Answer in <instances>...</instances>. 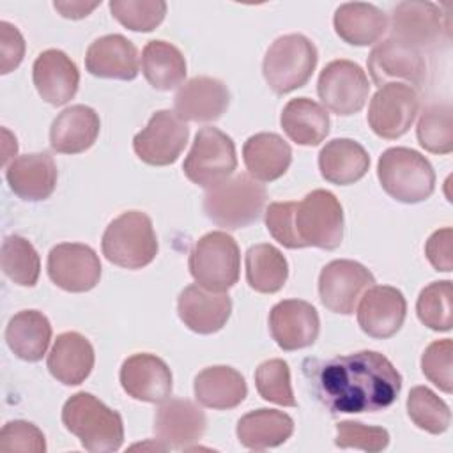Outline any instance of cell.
I'll list each match as a JSON object with an SVG mask.
<instances>
[{
	"label": "cell",
	"mask_w": 453,
	"mask_h": 453,
	"mask_svg": "<svg viewBox=\"0 0 453 453\" xmlns=\"http://www.w3.org/2000/svg\"><path fill=\"white\" fill-rule=\"evenodd\" d=\"M317 48L303 34L278 37L265 51L262 73L274 94H288L301 88L317 67Z\"/></svg>",
	"instance_id": "7"
},
{
	"label": "cell",
	"mask_w": 453,
	"mask_h": 453,
	"mask_svg": "<svg viewBox=\"0 0 453 453\" xmlns=\"http://www.w3.org/2000/svg\"><path fill=\"white\" fill-rule=\"evenodd\" d=\"M246 281L260 294L278 292L288 278V264L283 253L267 242L255 244L246 251Z\"/></svg>",
	"instance_id": "36"
},
{
	"label": "cell",
	"mask_w": 453,
	"mask_h": 453,
	"mask_svg": "<svg viewBox=\"0 0 453 453\" xmlns=\"http://www.w3.org/2000/svg\"><path fill=\"white\" fill-rule=\"evenodd\" d=\"M303 368L311 393L333 414L384 411L402 389L398 370L375 350H359L327 361L306 359Z\"/></svg>",
	"instance_id": "1"
},
{
	"label": "cell",
	"mask_w": 453,
	"mask_h": 453,
	"mask_svg": "<svg viewBox=\"0 0 453 453\" xmlns=\"http://www.w3.org/2000/svg\"><path fill=\"white\" fill-rule=\"evenodd\" d=\"M207 428L203 411L186 398H166L156 411L154 434L166 449H188Z\"/></svg>",
	"instance_id": "17"
},
{
	"label": "cell",
	"mask_w": 453,
	"mask_h": 453,
	"mask_svg": "<svg viewBox=\"0 0 453 453\" xmlns=\"http://www.w3.org/2000/svg\"><path fill=\"white\" fill-rule=\"evenodd\" d=\"M142 73L150 87L172 90L186 78V58L172 42L149 41L142 51Z\"/></svg>",
	"instance_id": "35"
},
{
	"label": "cell",
	"mask_w": 453,
	"mask_h": 453,
	"mask_svg": "<svg viewBox=\"0 0 453 453\" xmlns=\"http://www.w3.org/2000/svg\"><path fill=\"white\" fill-rule=\"evenodd\" d=\"M177 313L193 333L212 334L230 319L232 301L226 292H212L196 283L179 294Z\"/></svg>",
	"instance_id": "22"
},
{
	"label": "cell",
	"mask_w": 453,
	"mask_h": 453,
	"mask_svg": "<svg viewBox=\"0 0 453 453\" xmlns=\"http://www.w3.org/2000/svg\"><path fill=\"white\" fill-rule=\"evenodd\" d=\"M48 276L65 292H87L99 283L101 262L90 246L62 242L48 255Z\"/></svg>",
	"instance_id": "16"
},
{
	"label": "cell",
	"mask_w": 453,
	"mask_h": 453,
	"mask_svg": "<svg viewBox=\"0 0 453 453\" xmlns=\"http://www.w3.org/2000/svg\"><path fill=\"white\" fill-rule=\"evenodd\" d=\"M280 124L294 143L315 147L329 133V113L313 99L296 97L283 106Z\"/></svg>",
	"instance_id": "32"
},
{
	"label": "cell",
	"mask_w": 453,
	"mask_h": 453,
	"mask_svg": "<svg viewBox=\"0 0 453 453\" xmlns=\"http://www.w3.org/2000/svg\"><path fill=\"white\" fill-rule=\"evenodd\" d=\"M50 373L65 386L81 384L94 368V347L76 331L57 336L48 354Z\"/></svg>",
	"instance_id": "27"
},
{
	"label": "cell",
	"mask_w": 453,
	"mask_h": 453,
	"mask_svg": "<svg viewBox=\"0 0 453 453\" xmlns=\"http://www.w3.org/2000/svg\"><path fill=\"white\" fill-rule=\"evenodd\" d=\"M389 30L391 39L423 51L449 39V19L434 2L407 0L393 9Z\"/></svg>",
	"instance_id": "10"
},
{
	"label": "cell",
	"mask_w": 453,
	"mask_h": 453,
	"mask_svg": "<svg viewBox=\"0 0 453 453\" xmlns=\"http://www.w3.org/2000/svg\"><path fill=\"white\" fill-rule=\"evenodd\" d=\"M419 110V94L403 83L379 87L368 106V124L384 140L403 136L412 126Z\"/></svg>",
	"instance_id": "12"
},
{
	"label": "cell",
	"mask_w": 453,
	"mask_h": 453,
	"mask_svg": "<svg viewBox=\"0 0 453 453\" xmlns=\"http://www.w3.org/2000/svg\"><path fill=\"white\" fill-rule=\"evenodd\" d=\"M101 2H80V0H71V2H55L53 7L60 12V16L69 18V19H81L87 18Z\"/></svg>",
	"instance_id": "48"
},
{
	"label": "cell",
	"mask_w": 453,
	"mask_h": 453,
	"mask_svg": "<svg viewBox=\"0 0 453 453\" xmlns=\"http://www.w3.org/2000/svg\"><path fill=\"white\" fill-rule=\"evenodd\" d=\"M2 271L16 285L34 287L39 280L41 260L32 242L21 235H9L2 244Z\"/></svg>",
	"instance_id": "37"
},
{
	"label": "cell",
	"mask_w": 453,
	"mask_h": 453,
	"mask_svg": "<svg viewBox=\"0 0 453 453\" xmlns=\"http://www.w3.org/2000/svg\"><path fill=\"white\" fill-rule=\"evenodd\" d=\"M62 423L92 453L117 451L124 442L122 416L85 391L64 403Z\"/></svg>",
	"instance_id": "3"
},
{
	"label": "cell",
	"mask_w": 453,
	"mask_h": 453,
	"mask_svg": "<svg viewBox=\"0 0 453 453\" xmlns=\"http://www.w3.org/2000/svg\"><path fill=\"white\" fill-rule=\"evenodd\" d=\"M242 159L248 173L255 180L271 182L288 170L292 149L276 133H257L244 142Z\"/></svg>",
	"instance_id": "28"
},
{
	"label": "cell",
	"mask_w": 453,
	"mask_h": 453,
	"mask_svg": "<svg viewBox=\"0 0 453 453\" xmlns=\"http://www.w3.org/2000/svg\"><path fill=\"white\" fill-rule=\"evenodd\" d=\"M85 67L92 76L108 80H134L138 76V50L120 34L96 39L85 55Z\"/></svg>",
	"instance_id": "25"
},
{
	"label": "cell",
	"mask_w": 453,
	"mask_h": 453,
	"mask_svg": "<svg viewBox=\"0 0 453 453\" xmlns=\"http://www.w3.org/2000/svg\"><path fill=\"white\" fill-rule=\"evenodd\" d=\"M230 104L226 85L211 76H196L179 87L173 106L184 122H214Z\"/></svg>",
	"instance_id": "21"
},
{
	"label": "cell",
	"mask_w": 453,
	"mask_h": 453,
	"mask_svg": "<svg viewBox=\"0 0 453 453\" xmlns=\"http://www.w3.org/2000/svg\"><path fill=\"white\" fill-rule=\"evenodd\" d=\"M0 51H2V62H0L2 74L14 71L25 57V39L21 32L7 21H0Z\"/></svg>",
	"instance_id": "46"
},
{
	"label": "cell",
	"mask_w": 453,
	"mask_h": 453,
	"mask_svg": "<svg viewBox=\"0 0 453 453\" xmlns=\"http://www.w3.org/2000/svg\"><path fill=\"white\" fill-rule=\"evenodd\" d=\"M375 283L373 274L359 262L333 260L319 276V296L322 304L334 313H354L361 296Z\"/></svg>",
	"instance_id": "15"
},
{
	"label": "cell",
	"mask_w": 453,
	"mask_h": 453,
	"mask_svg": "<svg viewBox=\"0 0 453 453\" xmlns=\"http://www.w3.org/2000/svg\"><path fill=\"white\" fill-rule=\"evenodd\" d=\"M237 168L232 138L218 127H202L184 159V175L196 186L212 188L226 180Z\"/></svg>",
	"instance_id": "9"
},
{
	"label": "cell",
	"mask_w": 453,
	"mask_h": 453,
	"mask_svg": "<svg viewBox=\"0 0 453 453\" xmlns=\"http://www.w3.org/2000/svg\"><path fill=\"white\" fill-rule=\"evenodd\" d=\"M407 414L418 428L434 435L444 434L451 423L449 407L426 386H416L409 391Z\"/></svg>",
	"instance_id": "39"
},
{
	"label": "cell",
	"mask_w": 453,
	"mask_h": 453,
	"mask_svg": "<svg viewBox=\"0 0 453 453\" xmlns=\"http://www.w3.org/2000/svg\"><path fill=\"white\" fill-rule=\"evenodd\" d=\"M317 92L326 110L347 117L363 110L370 94L366 73L354 62L340 58L329 62L319 76Z\"/></svg>",
	"instance_id": "11"
},
{
	"label": "cell",
	"mask_w": 453,
	"mask_h": 453,
	"mask_svg": "<svg viewBox=\"0 0 453 453\" xmlns=\"http://www.w3.org/2000/svg\"><path fill=\"white\" fill-rule=\"evenodd\" d=\"M334 444L338 448H356L368 453H377L388 448L389 434L382 426H370L347 419L336 425Z\"/></svg>",
	"instance_id": "43"
},
{
	"label": "cell",
	"mask_w": 453,
	"mask_h": 453,
	"mask_svg": "<svg viewBox=\"0 0 453 453\" xmlns=\"http://www.w3.org/2000/svg\"><path fill=\"white\" fill-rule=\"evenodd\" d=\"M0 449L44 453L46 451L44 434L34 423H28L23 419L9 421L4 425L0 432Z\"/></svg>",
	"instance_id": "45"
},
{
	"label": "cell",
	"mask_w": 453,
	"mask_h": 453,
	"mask_svg": "<svg viewBox=\"0 0 453 453\" xmlns=\"http://www.w3.org/2000/svg\"><path fill=\"white\" fill-rule=\"evenodd\" d=\"M269 331L280 349L290 352L315 343L320 320L317 310L303 299H285L269 313Z\"/></svg>",
	"instance_id": "18"
},
{
	"label": "cell",
	"mask_w": 453,
	"mask_h": 453,
	"mask_svg": "<svg viewBox=\"0 0 453 453\" xmlns=\"http://www.w3.org/2000/svg\"><path fill=\"white\" fill-rule=\"evenodd\" d=\"M32 80L42 101L62 106L76 96L80 71L64 51L46 50L37 55L32 65Z\"/></svg>",
	"instance_id": "23"
},
{
	"label": "cell",
	"mask_w": 453,
	"mask_h": 453,
	"mask_svg": "<svg viewBox=\"0 0 453 453\" xmlns=\"http://www.w3.org/2000/svg\"><path fill=\"white\" fill-rule=\"evenodd\" d=\"M451 356H453V342L449 338L432 342L421 356L423 375L444 393L453 391Z\"/></svg>",
	"instance_id": "44"
},
{
	"label": "cell",
	"mask_w": 453,
	"mask_h": 453,
	"mask_svg": "<svg viewBox=\"0 0 453 453\" xmlns=\"http://www.w3.org/2000/svg\"><path fill=\"white\" fill-rule=\"evenodd\" d=\"M419 145L432 154H449L453 150V120L449 103L428 104L416 127Z\"/></svg>",
	"instance_id": "38"
},
{
	"label": "cell",
	"mask_w": 453,
	"mask_h": 453,
	"mask_svg": "<svg viewBox=\"0 0 453 453\" xmlns=\"http://www.w3.org/2000/svg\"><path fill=\"white\" fill-rule=\"evenodd\" d=\"M110 11L122 27L133 32H150L165 19L166 4L163 0H111Z\"/></svg>",
	"instance_id": "42"
},
{
	"label": "cell",
	"mask_w": 453,
	"mask_h": 453,
	"mask_svg": "<svg viewBox=\"0 0 453 453\" xmlns=\"http://www.w3.org/2000/svg\"><path fill=\"white\" fill-rule=\"evenodd\" d=\"M265 200V188L251 175L239 173L207 188L203 211L214 225L226 230H239L260 218Z\"/></svg>",
	"instance_id": "4"
},
{
	"label": "cell",
	"mask_w": 453,
	"mask_h": 453,
	"mask_svg": "<svg viewBox=\"0 0 453 453\" xmlns=\"http://www.w3.org/2000/svg\"><path fill=\"white\" fill-rule=\"evenodd\" d=\"M195 398L198 403L216 411L237 407L248 395L244 377L232 366H207L195 377Z\"/></svg>",
	"instance_id": "31"
},
{
	"label": "cell",
	"mask_w": 453,
	"mask_h": 453,
	"mask_svg": "<svg viewBox=\"0 0 453 453\" xmlns=\"http://www.w3.org/2000/svg\"><path fill=\"white\" fill-rule=\"evenodd\" d=\"M255 386L258 395L283 407H296V396L290 384V370L283 359H269L258 365L255 372Z\"/></svg>",
	"instance_id": "41"
},
{
	"label": "cell",
	"mask_w": 453,
	"mask_h": 453,
	"mask_svg": "<svg viewBox=\"0 0 453 453\" xmlns=\"http://www.w3.org/2000/svg\"><path fill=\"white\" fill-rule=\"evenodd\" d=\"M189 138L188 124L170 110L156 111L147 126L134 134L136 156L152 166H166L179 159Z\"/></svg>",
	"instance_id": "14"
},
{
	"label": "cell",
	"mask_w": 453,
	"mask_h": 453,
	"mask_svg": "<svg viewBox=\"0 0 453 453\" xmlns=\"http://www.w3.org/2000/svg\"><path fill=\"white\" fill-rule=\"evenodd\" d=\"M51 340V324L48 317L37 310H23L16 313L5 329V342L12 354L23 361H41Z\"/></svg>",
	"instance_id": "34"
},
{
	"label": "cell",
	"mask_w": 453,
	"mask_h": 453,
	"mask_svg": "<svg viewBox=\"0 0 453 453\" xmlns=\"http://www.w3.org/2000/svg\"><path fill=\"white\" fill-rule=\"evenodd\" d=\"M265 226L288 250H334L343 239V209L331 191L313 189L301 202L269 203Z\"/></svg>",
	"instance_id": "2"
},
{
	"label": "cell",
	"mask_w": 453,
	"mask_h": 453,
	"mask_svg": "<svg viewBox=\"0 0 453 453\" xmlns=\"http://www.w3.org/2000/svg\"><path fill=\"white\" fill-rule=\"evenodd\" d=\"M407 315L403 294L389 285H372L357 306V324L372 338L386 340L400 331Z\"/></svg>",
	"instance_id": "19"
},
{
	"label": "cell",
	"mask_w": 453,
	"mask_h": 453,
	"mask_svg": "<svg viewBox=\"0 0 453 453\" xmlns=\"http://www.w3.org/2000/svg\"><path fill=\"white\" fill-rule=\"evenodd\" d=\"M377 177L382 189L402 203H419L435 189V172L430 161L418 150L391 147L377 163Z\"/></svg>",
	"instance_id": "5"
},
{
	"label": "cell",
	"mask_w": 453,
	"mask_h": 453,
	"mask_svg": "<svg viewBox=\"0 0 453 453\" xmlns=\"http://www.w3.org/2000/svg\"><path fill=\"white\" fill-rule=\"evenodd\" d=\"M294 432V419L283 411L257 409L237 421L239 442L255 451L283 444Z\"/></svg>",
	"instance_id": "33"
},
{
	"label": "cell",
	"mask_w": 453,
	"mask_h": 453,
	"mask_svg": "<svg viewBox=\"0 0 453 453\" xmlns=\"http://www.w3.org/2000/svg\"><path fill=\"white\" fill-rule=\"evenodd\" d=\"M99 129L101 120L96 110L73 104L55 117L50 129V145L60 154H80L94 145Z\"/></svg>",
	"instance_id": "26"
},
{
	"label": "cell",
	"mask_w": 453,
	"mask_h": 453,
	"mask_svg": "<svg viewBox=\"0 0 453 453\" xmlns=\"http://www.w3.org/2000/svg\"><path fill=\"white\" fill-rule=\"evenodd\" d=\"M453 230L449 226L435 230L426 244H425V255L428 262L434 265L435 271L449 273L453 269Z\"/></svg>",
	"instance_id": "47"
},
{
	"label": "cell",
	"mask_w": 453,
	"mask_h": 453,
	"mask_svg": "<svg viewBox=\"0 0 453 453\" xmlns=\"http://www.w3.org/2000/svg\"><path fill=\"white\" fill-rule=\"evenodd\" d=\"M57 165L46 152L18 156L5 168L11 191L27 202L50 198L57 188Z\"/></svg>",
	"instance_id": "24"
},
{
	"label": "cell",
	"mask_w": 453,
	"mask_h": 453,
	"mask_svg": "<svg viewBox=\"0 0 453 453\" xmlns=\"http://www.w3.org/2000/svg\"><path fill=\"white\" fill-rule=\"evenodd\" d=\"M333 25L338 37L347 44L370 46L386 34L388 16L373 4L349 2L336 9Z\"/></svg>",
	"instance_id": "30"
},
{
	"label": "cell",
	"mask_w": 453,
	"mask_h": 453,
	"mask_svg": "<svg viewBox=\"0 0 453 453\" xmlns=\"http://www.w3.org/2000/svg\"><path fill=\"white\" fill-rule=\"evenodd\" d=\"M188 265L200 287L212 292H226L239 280V246L226 232H209L195 242Z\"/></svg>",
	"instance_id": "8"
},
{
	"label": "cell",
	"mask_w": 453,
	"mask_h": 453,
	"mask_svg": "<svg viewBox=\"0 0 453 453\" xmlns=\"http://www.w3.org/2000/svg\"><path fill=\"white\" fill-rule=\"evenodd\" d=\"M101 250L108 262L124 269H142L157 255V237L152 219L140 211L117 216L104 230Z\"/></svg>",
	"instance_id": "6"
},
{
	"label": "cell",
	"mask_w": 453,
	"mask_h": 453,
	"mask_svg": "<svg viewBox=\"0 0 453 453\" xmlns=\"http://www.w3.org/2000/svg\"><path fill=\"white\" fill-rule=\"evenodd\" d=\"M120 384L134 400L161 403L172 393V372L161 357L140 352L122 363Z\"/></svg>",
	"instance_id": "20"
},
{
	"label": "cell",
	"mask_w": 453,
	"mask_h": 453,
	"mask_svg": "<svg viewBox=\"0 0 453 453\" xmlns=\"http://www.w3.org/2000/svg\"><path fill=\"white\" fill-rule=\"evenodd\" d=\"M426 71L428 65L421 50L391 37L380 41L368 57V73L379 87L403 83L419 88L426 80Z\"/></svg>",
	"instance_id": "13"
},
{
	"label": "cell",
	"mask_w": 453,
	"mask_h": 453,
	"mask_svg": "<svg viewBox=\"0 0 453 453\" xmlns=\"http://www.w3.org/2000/svg\"><path fill=\"white\" fill-rule=\"evenodd\" d=\"M418 319L432 331H449L453 326V288L449 280L432 281L416 301Z\"/></svg>",
	"instance_id": "40"
},
{
	"label": "cell",
	"mask_w": 453,
	"mask_h": 453,
	"mask_svg": "<svg viewBox=\"0 0 453 453\" xmlns=\"http://www.w3.org/2000/svg\"><path fill=\"white\" fill-rule=\"evenodd\" d=\"M370 156L363 145L350 138L327 142L319 154L320 175L336 186H349L366 175Z\"/></svg>",
	"instance_id": "29"
}]
</instances>
